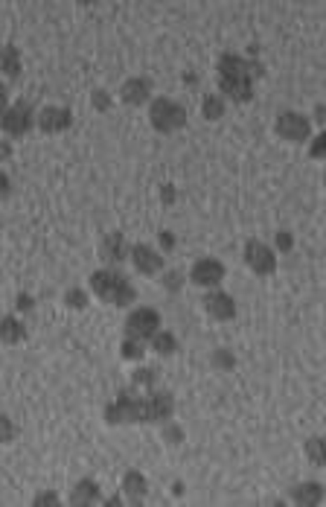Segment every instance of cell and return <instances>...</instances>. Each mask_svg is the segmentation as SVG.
<instances>
[{
  "label": "cell",
  "instance_id": "1",
  "mask_svg": "<svg viewBox=\"0 0 326 507\" xmlns=\"http://www.w3.org/2000/svg\"><path fill=\"white\" fill-rule=\"evenodd\" d=\"M172 414H175V397L169 391H155L146 400L120 394L105 408L108 423H166Z\"/></svg>",
  "mask_w": 326,
  "mask_h": 507
},
{
  "label": "cell",
  "instance_id": "2",
  "mask_svg": "<svg viewBox=\"0 0 326 507\" xmlns=\"http://www.w3.org/2000/svg\"><path fill=\"white\" fill-rule=\"evenodd\" d=\"M259 62H245L236 53H224L219 58V88L233 103H251L254 100V76H262Z\"/></svg>",
  "mask_w": 326,
  "mask_h": 507
},
{
  "label": "cell",
  "instance_id": "3",
  "mask_svg": "<svg viewBox=\"0 0 326 507\" xmlns=\"http://www.w3.org/2000/svg\"><path fill=\"white\" fill-rule=\"evenodd\" d=\"M90 289H93V295L102 298L111 306H128L134 298H137V291H134V286L128 283V277H123L120 271H108V268L93 271Z\"/></svg>",
  "mask_w": 326,
  "mask_h": 507
},
{
  "label": "cell",
  "instance_id": "4",
  "mask_svg": "<svg viewBox=\"0 0 326 507\" xmlns=\"http://www.w3.org/2000/svg\"><path fill=\"white\" fill-rule=\"evenodd\" d=\"M149 120H151V126H155L158 131L172 134V131H178V129L186 126V111H184L178 103L163 100V96H161V100L151 103V108H149Z\"/></svg>",
  "mask_w": 326,
  "mask_h": 507
},
{
  "label": "cell",
  "instance_id": "5",
  "mask_svg": "<svg viewBox=\"0 0 326 507\" xmlns=\"http://www.w3.org/2000/svg\"><path fill=\"white\" fill-rule=\"evenodd\" d=\"M158 324H161V315L155 309H134L131 315H128V321H125V336L128 338H137V341H143V338H149V336H155L158 333Z\"/></svg>",
  "mask_w": 326,
  "mask_h": 507
},
{
  "label": "cell",
  "instance_id": "6",
  "mask_svg": "<svg viewBox=\"0 0 326 507\" xmlns=\"http://www.w3.org/2000/svg\"><path fill=\"white\" fill-rule=\"evenodd\" d=\"M245 263L251 271H257V275H274V268H277V257H274V251L251 239L245 245Z\"/></svg>",
  "mask_w": 326,
  "mask_h": 507
},
{
  "label": "cell",
  "instance_id": "7",
  "mask_svg": "<svg viewBox=\"0 0 326 507\" xmlns=\"http://www.w3.org/2000/svg\"><path fill=\"white\" fill-rule=\"evenodd\" d=\"M277 134L285 140H294V143H306L309 140V120L297 111H285L277 117Z\"/></svg>",
  "mask_w": 326,
  "mask_h": 507
},
{
  "label": "cell",
  "instance_id": "8",
  "mask_svg": "<svg viewBox=\"0 0 326 507\" xmlns=\"http://www.w3.org/2000/svg\"><path fill=\"white\" fill-rule=\"evenodd\" d=\"M0 129H4L6 134H12V138H24V134L32 129V111H29V105L18 103V105L6 108L4 120H0Z\"/></svg>",
  "mask_w": 326,
  "mask_h": 507
},
{
  "label": "cell",
  "instance_id": "9",
  "mask_svg": "<svg viewBox=\"0 0 326 507\" xmlns=\"http://www.w3.org/2000/svg\"><path fill=\"white\" fill-rule=\"evenodd\" d=\"M189 280H193L196 286H219L224 280V265L219 260L204 257V260H198L193 265V271H189Z\"/></svg>",
  "mask_w": 326,
  "mask_h": 507
},
{
  "label": "cell",
  "instance_id": "10",
  "mask_svg": "<svg viewBox=\"0 0 326 507\" xmlns=\"http://www.w3.org/2000/svg\"><path fill=\"white\" fill-rule=\"evenodd\" d=\"M204 309L219 321H230L236 315V303H233L230 295H224V291H210V295L204 298Z\"/></svg>",
  "mask_w": 326,
  "mask_h": 507
},
{
  "label": "cell",
  "instance_id": "11",
  "mask_svg": "<svg viewBox=\"0 0 326 507\" xmlns=\"http://www.w3.org/2000/svg\"><path fill=\"white\" fill-rule=\"evenodd\" d=\"M70 123H73V114L67 108H44L38 114V126H41V131H47V134L64 131V129H70Z\"/></svg>",
  "mask_w": 326,
  "mask_h": 507
},
{
  "label": "cell",
  "instance_id": "12",
  "mask_svg": "<svg viewBox=\"0 0 326 507\" xmlns=\"http://www.w3.org/2000/svg\"><path fill=\"white\" fill-rule=\"evenodd\" d=\"M131 260H134V268L143 271V275H158L163 268V257L158 251H151L149 245H137L131 251Z\"/></svg>",
  "mask_w": 326,
  "mask_h": 507
},
{
  "label": "cell",
  "instance_id": "13",
  "mask_svg": "<svg viewBox=\"0 0 326 507\" xmlns=\"http://www.w3.org/2000/svg\"><path fill=\"white\" fill-rule=\"evenodd\" d=\"M120 96H123V103H128V105H143L149 96H151V85H149V79H140V76H134V79L123 82Z\"/></svg>",
  "mask_w": 326,
  "mask_h": 507
},
{
  "label": "cell",
  "instance_id": "14",
  "mask_svg": "<svg viewBox=\"0 0 326 507\" xmlns=\"http://www.w3.org/2000/svg\"><path fill=\"white\" fill-rule=\"evenodd\" d=\"M100 257L105 263H120L125 257V239H123V233H108V237L102 239L100 245Z\"/></svg>",
  "mask_w": 326,
  "mask_h": 507
},
{
  "label": "cell",
  "instance_id": "15",
  "mask_svg": "<svg viewBox=\"0 0 326 507\" xmlns=\"http://www.w3.org/2000/svg\"><path fill=\"white\" fill-rule=\"evenodd\" d=\"M97 496H100V484H97V481H90V478H85V481H79V484L73 487L70 504L85 507V504H93V501H97Z\"/></svg>",
  "mask_w": 326,
  "mask_h": 507
},
{
  "label": "cell",
  "instance_id": "16",
  "mask_svg": "<svg viewBox=\"0 0 326 507\" xmlns=\"http://www.w3.org/2000/svg\"><path fill=\"white\" fill-rule=\"evenodd\" d=\"M27 338V327L18 321V318H0V341H6V344H18V341H24Z\"/></svg>",
  "mask_w": 326,
  "mask_h": 507
},
{
  "label": "cell",
  "instance_id": "17",
  "mask_svg": "<svg viewBox=\"0 0 326 507\" xmlns=\"http://www.w3.org/2000/svg\"><path fill=\"white\" fill-rule=\"evenodd\" d=\"M123 490L128 493V499L134 504H140V499L146 496V478L137 473V470H128L125 478H123Z\"/></svg>",
  "mask_w": 326,
  "mask_h": 507
},
{
  "label": "cell",
  "instance_id": "18",
  "mask_svg": "<svg viewBox=\"0 0 326 507\" xmlns=\"http://www.w3.org/2000/svg\"><path fill=\"white\" fill-rule=\"evenodd\" d=\"M0 70H4L6 76H12V79L21 73V53H18L15 44H6L4 50H0Z\"/></svg>",
  "mask_w": 326,
  "mask_h": 507
},
{
  "label": "cell",
  "instance_id": "19",
  "mask_svg": "<svg viewBox=\"0 0 326 507\" xmlns=\"http://www.w3.org/2000/svg\"><path fill=\"white\" fill-rule=\"evenodd\" d=\"M292 499L297 501V504H320V499H323V487L320 484H300V487H294L292 490Z\"/></svg>",
  "mask_w": 326,
  "mask_h": 507
},
{
  "label": "cell",
  "instance_id": "20",
  "mask_svg": "<svg viewBox=\"0 0 326 507\" xmlns=\"http://www.w3.org/2000/svg\"><path fill=\"white\" fill-rule=\"evenodd\" d=\"M151 338H155V341H151V350H155L158 356H172V353H175L178 341H175V336H172V333H155Z\"/></svg>",
  "mask_w": 326,
  "mask_h": 507
},
{
  "label": "cell",
  "instance_id": "21",
  "mask_svg": "<svg viewBox=\"0 0 326 507\" xmlns=\"http://www.w3.org/2000/svg\"><path fill=\"white\" fill-rule=\"evenodd\" d=\"M201 111H204L207 120H219V117L224 114V103H222V96H204Z\"/></svg>",
  "mask_w": 326,
  "mask_h": 507
},
{
  "label": "cell",
  "instance_id": "22",
  "mask_svg": "<svg viewBox=\"0 0 326 507\" xmlns=\"http://www.w3.org/2000/svg\"><path fill=\"white\" fill-rule=\"evenodd\" d=\"M306 455L312 458L315 466H323L326 463V452H323V440L320 437H312L309 443H306Z\"/></svg>",
  "mask_w": 326,
  "mask_h": 507
},
{
  "label": "cell",
  "instance_id": "23",
  "mask_svg": "<svg viewBox=\"0 0 326 507\" xmlns=\"http://www.w3.org/2000/svg\"><path fill=\"white\" fill-rule=\"evenodd\" d=\"M123 359H143V341L125 338L123 341Z\"/></svg>",
  "mask_w": 326,
  "mask_h": 507
},
{
  "label": "cell",
  "instance_id": "24",
  "mask_svg": "<svg viewBox=\"0 0 326 507\" xmlns=\"http://www.w3.org/2000/svg\"><path fill=\"white\" fill-rule=\"evenodd\" d=\"M210 362H213L219 370H233V364H236V359L227 353V350H216L213 356H210Z\"/></svg>",
  "mask_w": 326,
  "mask_h": 507
},
{
  "label": "cell",
  "instance_id": "25",
  "mask_svg": "<svg viewBox=\"0 0 326 507\" xmlns=\"http://www.w3.org/2000/svg\"><path fill=\"white\" fill-rule=\"evenodd\" d=\"M15 440V426L6 414H0V443H12Z\"/></svg>",
  "mask_w": 326,
  "mask_h": 507
},
{
  "label": "cell",
  "instance_id": "26",
  "mask_svg": "<svg viewBox=\"0 0 326 507\" xmlns=\"http://www.w3.org/2000/svg\"><path fill=\"white\" fill-rule=\"evenodd\" d=\"M155 379H158V370H155V367H143V370H137V374H134L131 382H134V385H151Z\"/></svg>",
  "mask_w": 326,
  "mask_h": 507
},
{
  "label": "cell",
  "instance_id": "27",
  "mask_svg": "<svg viewBox=\"0 0 326 507\" xmlns=\"http://www.w3.org/2000/svg\"><path fill=\"white\" fill-rule=\"evenodd\" d=\"M64 301H67V306H73V309H85V291H79V289H73V291H67L64 295Z\"/></svg>",
  "mask_w": 326,
  "mask_h": 507
},
{
  "label": "cell",
  "instance_id": "28",
  "mask_svg": "<svg viewBox=\"0 0 326 507\" xmlns=\"http://www.w3.org/2000/svg\"><path fill=\"white\" fill-rule=\"evenodd\" d=\"M32 504H35V507H44V504L55 507V504H59V496H55V493H38V496L32 499Z\"/></svg>",
  "mask_w": 326,
  "mask_h": 507
},
{
  "label": "cell",
  "instance_id": "29",
  "mask_svg": "<svg viewBox=\"0 0 326 507\" xmlns=\"http://www.w3.org/2000/svg\"><path fill=\"white\" fill-rule=\"evenodd\" d=\"M93 105H97L100 111H108V105H111L108 93H105V91H93Z\"/></svg>",
  "mask_w": 326,
  "mask_h": 507
},
{
  "label": "cell",
  "instance_id": "30",
  "mask_svg": "<svg viewBox=\"0 0 326 507\" xmlns=\"http://www.w3.org/2000/svg\"><path fill=\"white\" fill-rule=\"evenodd\" d=\"M163 286L172 289V291H178L181 289V275H178V271H169V275L163 277Z\"/></svg>",
  "mask_w": 326,
  "mask_h": 507
},
{
  "label": "cell",
  "instance_id": "31",
  "mask_svg": "<svg viewBox=\"0 0 326 507\" xmlns=\"http://www.w3.org/2000/svg\"><path fill=\"white\" fill-rule=\"evenodd\" d=\"M277 248H280V251H289V248H292V233L280 230V233H277Z\"/></svg>",
  "mask_w": 326,
  "mask_h": 507
},
{
  "label": "cell",
  "instance_id": "32",
  "mask_svg": "<svg viewBox=\"0 0 326 507\" xmlns=\"http://www.w3.org/2000/svg\"><path fill=\"white\" fill-rule=\"evenodd\" d=\"M163 435L169 437V443H181V437H184L178 426H166V432H163Z\"/></svg>",
  "mask_w": 326,
  "mask_h": 507
},
{
  "label": "cell",
  "instance_id": "33",
  "mask_svg": "<svg viewBox=\"0 0 326 507\" xmlns=\"http://www.w3.org/2000/svg\"><path fill=\"white\" fill-rule=\"evenodd\" d=\"M12 192V184H9V178H6V172H0V199H6Z\"/></svg>",
  "mask_w": 326,
  "mask_h": 507
},
{
  "label": "cell",
  "instance_id": "34",
  "mask_svg": "<svg viewBox=\"0 0 326 507\" xmlns=\"http://www.w3.org/2000/svg\"><path fill=\"white\" fill-rule=\"evenodd\" d=\"M161 199H163V204H172V202H175V187L166 184V187H163V192H161Z\"/></svg>",
  "mask_w": 326,
  "mask_h": 507
},
{
  "label": "cell",
  "instance_id": "35",
  "mask_svg": "<svg viewBox=\"0 0 326 507\" xmlns=\"http://www.w3.org/2000/svg\"><path fill=\"white\" fill-rule=\"evenodd\" d=\"M323 146H326V134H320V138L315 140V146H312V158H320V154H323Z\"/></svg>",
  "mask_w": 326,
  "mask_h": 507
},
{
  "label": "cell",
  "instance_id": "36",
  "mask_svg": "<svg viewBox=\"0 0 326 507\" xmlns=\"http://www.w3.org/2000/svg\"><path fill=\"white\" fill-rule=\"evenodd\" d=\"M15 306H18V309H32V298H29V295H18Z\"/></svg>",
  "mask_w": 326,
  "mask_h": 507
},
{
  "label": "cell",
  "instance_id": "37",
  "mask_svg": "<svg viewBox=\"0 0 326 507\" xmlns=\"http://www.w3.org/2000/svg\"><path fill=\"white\" fill-rule=\"evenodd\" d=\"M6 108H9V105H6V88H4V85H0V120H4V114H6Z\"/></svg>",
  "mask_w": 326,
  "mask_h": 507
},
{
  "label": "cell",
  "instance_id": "38",
  "mask_svg": "<svg viewBox=\"0 0 326 507\" xmlns=\"http://www.w3.org/2000/svg\"><path fill=\"white\" fill-rule=\"evenodd\" d=\"M161 245H163V248H172V245H175V237H172V233H161Z\"/></svg>",
  "mask_w": 326,
  "mask_h": 507
},
{
  "label": "cell",
  "instance_id": "39",
  "mask_svg": "<svg viewBox=\"0 0 326 507\" xmlns=\"http://www.w3.org/2000/svg\"><path fill=\"white\" fill-rule=\"evenodd\" d=\"M12 154V149H9V143H0V161H6Z\"/></svg>",
  "mask_w": 326,
  "mask_h": 507
},
{
  "label": "cell",
  "instance_id": "40",
  "mask_svg": "<svg viewBox=\"0 0 326 507\" xmlns=\"http://www.w3.org/2000/svg\"><path fill=\"white\" fill-rule=\"evenodd\" d=\"M105 507H120V496H111V499H105Z\"/></svg>",
  "mask_w": 326,
  "mask_h": 507
},
{
  "label": "cell",
  "instance_id": "41",
  "mask_svg": "<svg viewBox=\"0 0 326 507\" xmlns=\"http://www.w3.org/2000/svg\"><path fill=\"white\" fill-rule=\"evenodd\" d=\"M323 117H326V111H323V105H318V111H315V120H318V123H323Z\"/></svg>",
  "mask_w": 326,
  "mask_h": 507
}]
</instances>
